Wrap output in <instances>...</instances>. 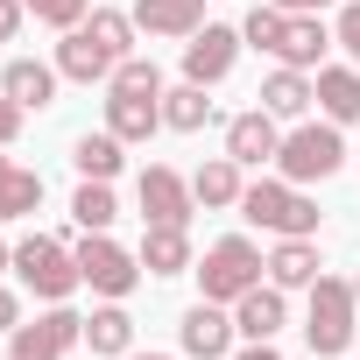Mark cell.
Segmentation results:
<instances>
[{"label": "cell", "instance_id": "cell-1", "mask_svg": "<svg viewBox=\"0 0 360 360\" xmlns=\"http://www.w3.org/2000/svg\"><path fill=\"white\" fill-rule=\"evenodd\" d=\"M134 50V15H120V8H92L78 29H64V43H57V71L71 78V85H106L113 78V64Z\"/></svg>", "mask_w": 360, "mask_h": 360}, {"label": "cell", "instance_id": "cell-2", "mask_svg": "<svg viewBox=\"0 0 360 360\" xmlns=\"http://www.w3.org/2000/svg\"><path fill=\"white\" fill-rule=\"evenodd\" d=\"M240 219L276 233V240H304L318 233V205L304 198V184H290V176H255V184L240 191Z\"/></svg>", "mask_w": 360, "mask_h": 360}, {"label": "cell", "instance_id": "cell-3", "mask_svg": "<svg viewBox=\"0 0 360 360\" xmlns=\"http://www.w3.org/2000/svg\"><path fill=\"white\" fill-rule=\"evenodd\" d=\"M276 169L290 176V184H325V176L346 169V134L332 120H297L276 148Z\"/></svg>", "mask_w": 360, "mask_h": 360}, {"label": "cell", "instance_id": "cell-4", "mask_svg": "<svg viewBox=\"0 0 360 360\" xmlns=\"http://www.w3.org/2000/svg\"><path fill=\"white\" fill-rule=\"evenodd\" d=\"M15 276H22V290H36L43 304H64V297L85 283L64 233H29V240H15Z\"/></svg>", "mask_w": 360, "mask_h": 360}, {"label": "cell", "instance_id": "cell-5", "mask_svg": "<svg viewBox=\"0 0 360 360\" xmlns=\"http://www.w3.org/2000/svg\"><path fill=\"white\" fill-rule=\"evenodd\" d=\"M262 269H269V262H262V248H255L248 233H226V240H212V248H205V262H198L191 276H198V290H205L212 304H240V297L262 283Z\"/></svg>", "mask_w": 360, "mask_h": 360}, {"label": "cell", "instance_id": "cell-6", "mask_svg": "<svg viewBox=\"0 0 360 360\" xmlns=\"http://www.w3.org/2000/svg\"><path fill=\"white\" fill-rule=\"evenodd\" d=\"M353 332H360L353 283L318 276V283H311V311H304V339H311V353H318V360H332V353H346V346H353Z\"/></svg>", "mask_w": 360, "mask_h": 360}, {"label": "cell", "instance_id": "cell-7", "mask_svg": "<svg viewBox=\"0 0 360 360\" xmlns=\"http://www.w3.org/2000/svg\"><path fill=\"white\" fill-rule=\"evenodd\" d=\"M78 339H85V318L71 304H50L43 318H22L8 332V360H64Z\"/></svg>", "mask_w": 360, "mask_h": 360}, {"label": "cell", "instance_id": "cell-8", "mask_svg": "<svg viewBox=\"0 0 360 360\" xmlns=\"http://www.w3.org/2000/svg\"><path fill=\"white\" fill-rule=\"evenodd\" d=\"M71 255H78V276H85L99 297H113V304H120V297L141 283V255H127L113 233H85Z\"/></svg>", "mask_w": 360, "mask_h": 360}, {"label": "cell", "instance_id": "cell-9", "mask_svg": "<svg viewBox=\"0 0 360 360\" xmlns=\"http://www.w3.org/2000/svg\"><path fill=\"white\" fill-rule=\"evenodd\" d=\"M134 198H141V226H191V212H198L191 176H176L169 162H148V169H141Z\"/></svg>", "mask_w": 360, "mask_h": 360}, {"label": "cell", "instance_id": "cell-10", "mask_svg": "<svg viewBox=\"0 0 360 360\" xmlns=\"http://www.w3.org/2000/svg\"><path fill=\"white\" fill-rule=\"evenodd\" d=\"M233 64H240V29L205 22L198 36H184V78H191V85H205V92H212Z\"/></svg>", "mask_w": 360, "mask_h": 360}, {"label": "cell", "instance_id": "cell-11", "mask_svg": "<svg viewBox=\"0 0 360 360\" xmlns=\"http://www.w3.org/2000/svg\"><path fill=\"white\" fill-rule=\"evenodd\" d=\"M176 339H184V353L191 360H233V318H226V304H212V297H198L191 311H184V325H176Z\"/></svg>", "mask_w": 360, "mask_h": 360}, {"label": "cell", "instance_id": "cell-12", "mask_svg": "<svg viewBox=\"0 0 360 360\" xmlns=\"http://www.w3.org/2000/svg\"><path fill=\"white\" fill-rule=\"evenodd\" d=\"M276 148H283V127H276V113H269V106H248V113H233V120H226V155H233L240 169L276 162Z\"/></svg>", "mask_w": 360, "mask_h": 360}, {"label": "cell", "instance_id": "cell-13", "mask_svg": "<svg viewBox=\"0 0 360 360\" xmlns=\"http://www.w3.org/2000/svg\"><path fill=\"white\" fill-rule=\"evenodd\" d=\"M57 64H36V57H15L8 71H0V92H8L22 113H43V106H57Z\"/></svg>", "mask_w": 360, "mask_h": 360}, {"label": "cell", "instance_id": "cell-14", "mask_svg": "<svg viewBox=\"0 0 360 360\" xmlns=\"http://www.w3.org/2000/svg\"><path fill=\"white\" fill-rule=\"evenodd\" d=\"M332 43H339V36H332L318 15H290V22H283V43H276V64H290V71H318Z\"/></svg>", "mask_w": 360, "mask_h": 360}, {"label": "cell", "instance_id": "cell-15", "mask_svg": "<svg viewBox=\"0 0 360 360\" xmlns=\"http://www.w3.org/2000/svg\"><path fill=\"white\" fill-rule=\"evenodd\" d=\"M106 127L120 141H148L162 127V92H113L106 85Z\"/></svg>", "mask_w": 360, "mask_h": 360}, {"label": "cell", "instance_id": "cell-16", "mask_svg": "<svg viewBox=\"0 0 360 360\" xmlns=\"http://www.w3.org/2000/svg\"><path fill=\"white\" fill-rule=\"evenodd\" d=\"M318 113L332 127H353L360 120V64H318Z\"/></svg>", "mask_w": 360, "mask_h": 360}, {"label": "cell", "instance_id": "cell-17", "mask_svg": "<svg viewBox=\"0 0 360 360\" xmlns=\"http://www.w3.org/2000/svg\"><path fill=\"white\" fill-rule=\"evenodd\" d=\"M283 325H290V304H283L276 283H255V290L233 304V332H240V339H276Z\"/></svg>", "mask_w": 360, "mask_h": 360}, {"label": "cell", "instance_id": "cell-18", "mask_svg": "<svg viewBox=\"0 0 360 360\" xmlns=\"http://www.w3.org/2000/svg\"><path fill=\"white\" fill-rule=\"evenodd\" d=\"M276 120H304L311 113V99H318V85H311V71H290V64H276L269 78H262V92H255Z\"/></svg>", "mask_w": 360, "mask_h": 360}, {"label": "cell", "instance_id": "cell-19", "mask_svg": "<svg viewBox=\"0 0 360 360\" xmlns=\"http://www.w3.org/2000/svg\"><path fill=\"white\" fill-rule=\"evenodd\" d=\"M134 29H148V36H198L205 29V0H134Z\"/></svg>", "mask_w": 360, "mask_h": 360}, {"label": "cell", "instance_id": "cell-20", "mask_svg": "<svg viewBox=\"0 0 360 360\" xmlns=\"http://www.w3.org/2000/svg\"><path fill=\"white\" fill-rule=\"evenodd\" d=\"M141 269H148V276H184V269H198V262H191V226H148V233H141Z\"/></svg>", "mask_w": 360, "mask_h": 360}, {"label": "cell", "instance_id": "cell-21", "mask_svg": "<svg viewBox=\"0 0 360 360\" xmlns=\"http://www.w3.org/2000/svg\"><path fill=\"white\" fill-rule=\"evenodd\" d=\"M85 346H92V353H106V360H127V353H134V318H127V304H113V297H106V304L85 318Z\"/></svg>", "mask_w": 360, "mask_h": 360}, {"label": "cell", "instance_id": "cell-22", "mask_svg": "<svg viewBox=\"0 0 360 360\" xmlns=\"http://www.w3.org/2000/svg\"><path fill=\"white\" fill-rule=\"evenodd\" d=\"M120 148H127V141H120L113 127H99V134H78V141H71V162H78V176H92V184H113L120 162H127Z\"/></svg>", "mask_w": 360, "mask_h": 360}, {"label": "cell", "instance_id": "cell-23", "mask_svg": "<svg viewBox=\"0 0 360 360\" xmlns=\"http://www.w3.org/2000/svg\"><path fill=\"white\" fill-rule=\"evenodd\" d=\"M269 283H276V290H311V283H318V240H311V233H304V240H276Z\"/></svg>", "mask_w": 360, "mask_h": 360}, {"label": "cell", "instance_id": "cell-24", "mask_svg": "<svg viewBox=\"0 0 360 360\" xmlns=\"http://www.w3.org/2000/svg\"><path fill=\"white\" fill-rule=\"evenodd\" d=\"M191 191H198V205L205 212H226V205H240V162L233 155H212V162H198V176H191Z\"/></svg>", "mask_w": 360, "mask_h": 360}, {"label": "cell", "instance_id": "cell-25", "mask_svg": "<svg viewBox=\"0 0 360 360\" xmlns=\"http://www.w3.org/2000/svg\"><path fill=\"white\" fill-rule=\"evenodd\" d=\"M36 205H43V176L0 155V226H8V219H29Z\"/></svg>", "mask_w": 360, "mask_h": 360}, {"label": "cell", "instance_id": "cell-26", "mask_svg": "<svg viewBox=\"0 0 360 360\" xmlns=\"http://www.w3.org/2000/svg\"><path fill=\"white\" fill-rule=\"evenodd\" d=\"M71 219H78V233H106L113 219H120V198H113V184H85L71 191Z\"/></svg>", "mask_w": 360, "mask_h": 360}, {"label": "cell", "instance_id": "cell-27", "mask_svg": "<svg viewBox=\"0 0 360 360\" xmlns=\"http://www.w3.org/2000/svg\"><path fill=\"white\" fill-rule=\"evenodd\" d=\"M212 120V99H205V85H176V92H162V127H176V134H198Z\"/></svg>", "mask_w": 360, "mask_h": 360}, {"label": "cell", "instance_id": "cell-28", "mask_svg": "<svg viewBox=\"0 0 360 360\" xmlns=\"http://www.w3.org/2000/svg\"><path fill=\"white\" fill-rule=\"evenodd\" d=\"M283 22H290V15L262 0V8H255V15L240 22V43H248V50H269V57H276V43H283Z\"/></svg>", "mask_w": 360, "mask_h": 360}, {"label": "cell", "instance_id": "cell-29", "mask_svg": "<svg viewBox=\"0 0 360 360\" xmlns=\"http://www.w3.org/2000/svg\"><path fill=\"white\" fill-rule=\"evenodd\" d=\"M106 85L113 92H162V71H155V57H120Z\"/></svg>", "mask_w": 360, "mask_h": 360}, {"label": "cell", "instance_id": "cell-30", "mask_svg": "<svg viewBox=\"0 0 360 360\" xmlns=\"http://www.w3.org/2000/svg\"><path fill=\"white\" fill-rule=\"evenodd\" d=\"M22 8H29L36 22H50V29H78V22L92 15V0H22Z\"/></svg>", "mask_w": 360, "mask_h": 360}, {"label": "cell", "instance_id": "cell-31", "mask_svg": "<svg viewBox=\"0 0 360 360\" xmlns=\"http://www.w3.org/2000/svg\"><path fill=\"white\" fill-rule=\"evenodd\" d=\"M332 36H339V50L360 64V0H346V8H339V22H332Z\"/></svg>", "mask_w": 360, "mask_h": 360}, {"label": "cell", "instance_id": "cell-32", "mask_svg": "<svg viewBox=\"0 0 360 360\" xmlns=\"http://www.w3.org/2000/svg\"><path fill=\"white\" fill-rule=\"evenodd\" d=\"M22 22H29L22 0H0V43H15V36H22Z\"/></svg>", "mask_w": 360, "mask_h": 360}, {"label": "cell", "instance_id": "cell-33", "mask_svg": "<svg viewBox=\"0 0 360 360\" xmlns=\"http://www.w3.org/2000/svg\"><path fill=\"white\" fill-rule=\"evenodd\" d=\"M15 134H22V106H15V99H8V92H0V148H8V141H15Z\"/></svg>", "mask_w": 360, "mask_h": 360}, {"label": "cell", "instance_id": "cell-34", "mask_svg": "<svg viewBox=\"0 0 360 360\" xmlns=\"http://www.w3.org/2000/svg\"><path fill=\"white\" fill-rule=\"evenodd\" d=\"M15 325H22V297L0 283V332H15Z\"/></svg>", "mask_w": 360, "mask_h": 360}, {"label": "cell", "instance_id": "cell-35", "mask_svg": "<svg viewBox=\"0 0 360 360\" xmlns=\"http://www.w3.org/2000/svg\"><path fill=\"white\" fill-rule=\"evenodd\" d=\"M269 8H283V15H325L332 0H269Z\"/></svg>", "mask_w": 360, "mask_h": 360}, {"label": "cell", "instance_id": "cell-36", "mask_svg": "<svg viewBox=\"0 0 360 360\" xmlns=\"http://www.w3.org/2000/svg\"><path fill=\"white\" fill-rule=\"evenodd\" d=\"M8 269H15V248H8V240H0V276H8Z\"/></svg>", "mask_w": 360, "mask_h": 360}, {"label": "cell", "instance_id": "cell-37", "mask_svg": "<svg viewBox=\"0 0 360 360\" xmlns=\"http://www.w3.org/2000/svg\"><path fill=\"white\" fill-rule=\"evenodd\" d=\"M127 360H169V353H127Z\"/></svg>", "mask_w": 360, "mask_h": 360}, {"label": "cell", "instance_id": "cell-38", "mask_svg": "<svg viewBox=\"0 0 360 360\" xmlns=\"http://www.w3.org/2000/svg\"><path fill=\"white\" fill-rule=\"evenodd\" d=\"M353 304H360V276H353Z\"/></svg>", "mask_w": 360, "mask_h": 360}]
</instances>
